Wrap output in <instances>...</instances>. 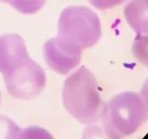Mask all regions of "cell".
<instances>
[{
	"label": "cell",
	"instance_id": "obj_9",
	"mask_svg": "<svg viewBox=\"0 0 148 139\" xmlns=\"http://www.w3.org/2000/svg\"><path fill=\"white\" fill-rule=\"evenodd\" d=\"M135 59L148 67V35H138L132 45Z\"/></svg>",
	"mask_w": 148,
	"mask_h": 139
},
{
	"label": "cell",
	"instance_id": "obj_3",
	"mask_svg": "<svg viewBox=\"0 0 148 139\" xmlns=\"http://www.w3.org/2000/svg\"><path fill=\"white\" fill-rule=\"evenodd\" d=\"M101 36L97 14L85 6H69L61 12L58 21V37L83 50L91 48Z\"/></svg>",
	"mask_w": 148,
	"mask_h": 139
},
{
	"label": "cell",
	"instance_id": "obj_8",
	"mask_svg": "<svg viewBox=\"0 0 148 139\" xmlns=\"http://www.w3.org/2000/svg\"><path fill=\"white\" fill-rule=\"evenodd\" d=\"M47 0H6L5 3L23 14H34L46 4Z\"/></svg>",
	"mask_w": 148,
	"mask_h": 139
},
{
	"label": "cell",
	"instance_id": "obj_14",
	"mask_svg": "<svg viewBox=\"0 0 148 139\" xmlns=\"http://www.w3.org/2000/svg\"><path fill=\"white\" fill-rule=\"evenodd\" d=\"M0 1H2V2H5V1H6V0H0Z\"/></svg>",
	"mask_w": 148,
	"mask_h": 139
},
{
	"label": "cell",
	"instance_id": "obj_1",
	"mask_svg": "<svg viewBox=\"0 0 148 139\" xmlns=\"http://www.w3.org/2000/svg\"><path fill=\"white\" fill-rule=\"evenodd\" d=\"M62 100L65 110L82 124L101 119L103 103L95 75L85 66L78 68L64 81Z\"/></svg>",
	"mask_w": 148,
	"mask_h": 139
},
{
	"label": "cell",
	"instance_id": "obj_2",
	"mask_svg": "<svg viewBox=\"0 0 148 139\" xmlns=\"http://www.w3.org/2000/svg\"><path fill=\"white\" fill-rule=\"evenodd\" d=\"M148 118L140 94L126 92L103 105L101 119L103 132L110 138H123L137 132Z\"/></svg>",
	"mask_w": 148,
	"mask_h": 139
},
{
	"label": "cell",
	"instance_id": "obj_11",
	"mask_svg": "<svg viewBox=\"0 0 148 139\" xmlns=\"http://www.w3.org/2000/svg\"><path fill=\"white\" fill-rule=\"evenodd\" d=\"M89 3L97 9H110L122 4L126 0H88Z\"/></svg>",
	"mask_w": 148,
	"mask_h": 139
},
{
	"label": "cell",
	"instance_id": "obj_5",
	"mask_svg": "<svg viewBox=\"0 0 148 139\" xmlns=\"http://www.w3.org/2000/svg\"><path fill=\"white\" fill-rule=\"evenodd\" d=\"M44 58L47 65L59 74H67L79 65L82 50L57 36L44 45Z\"/></svg>",
	"mask_w": 148,
	"mask_h": 139
},
{
	"label": "cell",
	"instance_id": "obj_13",
	"mask_svg": "<svg viewBox=\"0 0 148 139\" xmlns=\"http://www.w3.org/2000/svg\"><path fill=\"white\" fill-rule=\"evenodd\" d=\"M0 105H1V92H0Z\"/></svg>",
	"mask_w": 148,
	"mask_h": 139
},
{
	"label": "cell",
	"instance_id": "obj_7",
	"mask_svg": "<svg viewBox=\"0 0 148 139\" xmlns=\"http://www.w3.org/2000/svg\"><path fill=\"white\" fill-rule=\"evenodd\" d=\"M124 15L137 35H148V0H131L124 8Z\"/></svg>",
	"mask_w": 148,
	"mask_h": 139
},
{
	"label": "cell",
	"instance_id": "obj_6",
	"mask_svg": "<svg viewBox=\"0 0 148 139\" xmlns=\"http://www.w3.org/2000/svg\"><path fill=\"white\" fill-rule=\"evenodd\" d=\"M29 58L23 39L17 34L0 36V73L3 76Z\"/></svg>",
	"mask_w": 148,
	"mask_h": 139
},
{
	"label": "cell",
	"instance_id": "obj_4",
	"mask_svg": "<svg viewBox=\"0 0 148 139\" xmlns=\"http://www.w3.org/2000/svg\"><path fill=\"white\" fill-rule=\"evenodd\" d=\"M3 77L7 92L18 100H32L40 96L47 82L44 69L31 57Z\"/></svg>",
	"mask_w": 148,
	"mask_h": 139
},
{
	"label": "cell",
	"instance_id": "obj_10",
	"mask_svg": "<svg viewBox=\"0 0 148 139\" xmlns=\"http://www.w3.org/2000/svg\"><path fill=\"white\" fill-rule=\"evenodd\" d=\"M19 128L14 122L6 117H0V138L18 137Z\"/></svg>",
	"mask_w": 148,
	"mask_h": 139
},
{
	"label": "cell",
	"instance_id": "obj_12",
	"mask_svg": "<svg viewBox=\"0 0 148 139\" xmlns=\"http://www.w3.org/2000/svg\"><path fill=\"white\" fill-rule=\"evenodd\" d=\"M140 96H141L142 100H143L144 106H145V108H146V112H147V115H148V79L144 82L143 86H142Z\"/></svg>",
	"mask_w": 148,
	"mask_h": 139
}]
</instances>
